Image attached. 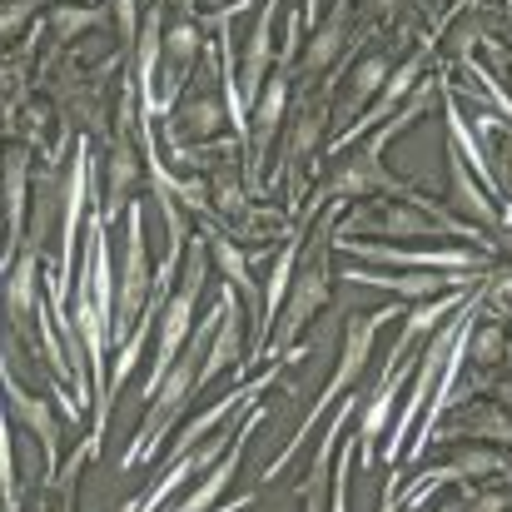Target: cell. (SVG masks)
Here are the masks:
<instances>
[{
	"label": "cell",
	"mask_w": 512,
	"mask_h": 512,
	"mask_svg": "<svg viewBox=\"0 0 512 512\" xmlns=\"http://www.w3.org/2000/svg\"><path fill=\"white\" fill-rule=\"evenodd\" d=\"M135 174H140V165H135V150H130V140H125V135H115V165H110V204H105V219H115V214L125 209Z\"/></svg>",
	"instance_id": "cell-21"
},
{
	"label": "cell",
	"mask_w": 512,
	"mask_h": 512,
	"mask_svg": "<svg viewBox=\"0 0 512 512\" xmlns=\"http://www.w3.org/2000/svg\"><path fill=\"white\" fill-rule=\"evenodd\" d=\"M85 194H90V155L85 145L75 150V165L65 179V234H60V274H55V309H65V289H70V269H75V229H80V209H85Z\"/></svg>",
	"instance_id": "cell-6"
},
{
	"label": "cell",
	"mask_w": 512,
	"mask_h": 512,
	"mask_svg": "<svg viewBox=\"0 0 512 512\" xmlns=\"http://www.w3.org/2000/svg\"><path fill=\"white\" fill-rule=\"evenodd\" d=\"M329 194H339V199H373V194H403V199H413V184L408 179H393V174L383 170V145L378 140H368L353 160H343L334 179H329Z\"/></svg>",
	"instance_id": "cell-5"
},
{
	"label": "cell",
	"mask_w": 512,
	"mask_h": 512,
	"mask_svg": "<svg viewBox=\"0 0 512 512\" xmlns=\"http://www.w3.org/2000/svg\"><path fill=\"white\" fill-rule=\"evenodd\" d=\"M448 184H453V204L473 219V224H483V229H498V209L488 204V194L468 179V165H463V155H448Z\"/></svg>",
	"instance_id": "cell-17"
},
{
	"label": "cell",
	"mask_w": 512,
	"mask_h": 512,
	"mask_svg": "<svg viewBox=\"0 0 512 512\" xmlns=\"http://www.w3.org/2000/svg\"><path fill=\"white\" fill-rule=\"evenodd\" d=\"M319 15V0H304V20H314Z\"/></svg>",
	"instance_id": "cell-28"
},
{
	"label": "cell",
	"mask_w": 512,
	"mask_h": 512,
	"mask_svg": "<svg viewBox=\"0 0 512 512\" xmlns=\"http://www.w3.org/2000/svg\"><path fill=\"white\" fill-rule=\"evenodd\" d=\"M393 314H398V309H373V314H363V319H353V324L343 329V358H339V368H334V378H329V388H324V398L314 403V413L304 418V433H294V443L284 448V458H279V463H269V473H264V478L284 473V463H289V458H294V453L309 443V433H314V418H319V413H324V408L339 398L343 388H348V383L363 373V363H368V348H373V334H378L383 324H393Z\"/></svg>",
	"instance_id": "cell-2"
},
{
	"label": "cell",
	"mask_w": 512,
	"mask_h": 512,
	"mask_svg": "<svg viewBox=\"0 0 512 512\" xmlns=\"http://www.w3.org/2000/svg\"><path fill=\"white\" fill-rule=\"evenodd\" d=\"M35 259H40V249L25 244L20 259H15V269H10V279H5V314L15 319V329H25V339H35V334H30V314H40V299H35Z\"/></svg>",
	"instance_id": "cell-12"
},
{
	"label": "cell",
	"mask_w": 512,
	"mask_h": 512,
	"mask_svg": "<svg viewBox=\"0 0 512 512\" xmlns=\"http://www.w3.org/2000/svg\"><path fill=\"white\" fill-rule=\"evenodd\" d=\"M329 304V259H324V244L309 254V264L294 274V289H289V299H284V319H279V329H274V339H269V348H279V343L299 339L304 334V324L319 314Z\"/></svg>",
	"instance_id": "cell-4"
},
{
	"label": "cell",
	"mask_w": 512,
	"mask_h": 512,
	"mask_svg": "<svg viewBox=\"0 0 512 512\" xmlns=\"http://www.w3.org/2000/svg\"><path fill=\"white\" fill-rule=\"evenodd\" d=\"M259 423H264V413H249V418L239 423V433H234L229 453H224V458H219V463L204 473V483H199V488H194V493L179 503V512H209V503H214V498L229 488V478L239 473V458H244V448H249V438H254V428H259Z\"/></svg>",
	"instance_id": "cell-9"
},
{
	"label": "cell",
	"mask_w": 512,
	"mask_h": 512,
	"mask_svg": "<svg viewBox=\"0 0 512 512\" xmlns=\"http://www.w3.org/2000/svg\"><path fill=\"white\" fill-rule=\"evenodd\" d=\"M234 433H239V428H229V433H219V438H209V443H199V448L179 453V458L170 463V473H165V478H160V483H155V488H150L145 498H135V503H130L125 512H155V508H160V503H165V498L174 493V488H184V483H189V478H194L199 468H214V463H219V458L229 453Z\"/></svg>",
	"instance_id": "cell-7"
},
{
	"label": "cell",
	"mask_w": 512,
	"mask_h": 512,
	"mask_svg": "<svg viewBox=\"0 0 512 512\" xmlns=\"http://www.w3.org/2000/svg\"><path fill=\"white\" fill-rule=\"evenodd\" d=\"M443 512H468V508H463V503H453V508H443Z\"/></svg>",
	"instance_id": "cell-29"
},
{
	"label": "cell",
	"mask_w": 512,
	"mask_h": 512,
	"mask_svg": "<svg viewBox=\"0 0 512 512\" xmlns=\"http://www.w3.org/2000/svg\"><path fill=\"white\" fill-rule=\"evenodd\" d=\"M418 70H423V55H413L408 65H398V70L388 75V85H383V100H378V105H373V110H368L363 120H353V130H348V135H339V140H334V150H343V145H348L353 135H363L368 125H378V120L388 115V105H393L398 95H408V90H413V80H418Z\"/></svg>",
	"instance_id": "cell-18"
},
{
	"label": "cell",
	"mask_w": 512,
	"mask_h": 512,
	"mask_svg": "<svg viewBox=\"0 0 512 512\" xmlns=\"http://www.w3.org/2000/svg\"><path fill=\"white\" fill-rule=\"evenodd\" d=\"M115 5H120V30L135 35V0H115Z\"/></svg>",
	"instance_id": "cell-27"
},
{
	"label": "cell",
	"mask_w": 512,
	"mask_h": 512,
	"mask_svg": "<svg viewBox=\"0 0 512 512\" xmlns=\"http://www.w3.org/2000/svg\"><path fill=\"white\" fill-rule=\"evenodd\" d=\"M458 433L493 438V443H512V418L503 408H493V403H468V408H458V418H453L443 433H433V438H458ZM433 438H428V443H433Z\"/></svg>",
	"instance_id": "cell-13"
},
{
	"label": "cell",
	"mask_w": 512,
	"mask_h": 512,
	"mask_svg": "<svg viewBox=\"0 0 512 512\" xmlns=\"http://www.w3.org/2000/svg\"><path fill=\"white\" fill-rule=\"evenodd\" d=\"M204 274H209V259H204V244L194 239V249L184 254V274H179V289L170 294V304H165V314H160V353H155V368H150V378H145V403H150V393H155V388L165 383L170 363L179 358V348H184L189 329H194V304H199Z\"/></svg>",
	"instance_id": "cell-1"
},
{
	"label": "cell",
	"mask_w": 512,
	"mask_h": 512,
	"mask_svg": "<svg viewBox=\"0 0 512 512\" xmlns=\"http://www.w3.org/2000/svg\"><path fill=\"white\" fill-rule=\"evenodd\" d=\"M348 279H358V284H373V289H388V294H403V299H418V304H428L433 294H458V289H468L478 274H463V269H448V274H378V269H353Z\"/></svg>",
	"instance_id": "cell-8"
},
{
	"label": "cell",
	"mask_w": 512,
	"mask_h": 512,
	"mask_svg": "<svg viewBox=\"0 0 512 512\" xmlns=\"http://www.w3.org/2000/svg\"><path fill=\"white\" fill-rule=\"evenodd\" d=\"M100 20H105V10H55V30L60 35H80V30H90Z\"/></svg>",
	"instance_id": "cell-25"
},
{
	"label": "cell",
	"mask_w": 512,
	"mask_h": 512,
	"mask_svg": "<svg viewBox=\"0 0 512 512\" xmlns=\"http://www.w3.org/2000/svg\"><path fill=\"white\" fill-rule=\"evenodd\" d=\"M25 174H30V160H25V150L15 145V150H5V209H10V244L20 239V224H25Z\"/></svg>",
	"instance_id": "cell-20"
},
{
	"label": "cell",
	"mask_w": 512,
	"mask_h": 512,
	"mask_svg": "<svg viewBox=\"0 0 512 512\" xmlns=\"http://www.w3.org/2000/svg\"><path fill=\"white\" fill-rule=\"evenodd\" d=\"M224 130V105H219V95H189L184 105H179V115H174V140H209V135H219Z\"/></svg>",
	"instance_id": "cell-14"
},
{
	"label": "cell",
	"mask_w": 512,
	"mask_h": 512,
	"mask_svg": "<svg viewBox=\"0 0 512 512\" xmlns=\"http://www.w3.org/2000/svg\"><path fill=\"white\" fill-rule=\"evenodd\" d=\"M150 304V254H145V214L140 204L125 219V274H120V299H115V339H130V324Z\"/></svg>",
	"instance_id": "cell-3"
},
{
	"label": "cell",
	"mask_w": 512,
	"mask_h": 512,
	"mask_svg": "<svg viewBox=\"0 0 512 512\" xmlns=\"http://www.w3.org/2000/svg\"><path fill=\"white\" fill-rule=\"evenodd\" d=\"M274 10H279V0H264L259 25H254V35H249V55H244V95H259V90H264L269 50H274Z\"/></svg>",
	"instance_id": "cell-16"
},
{
	"label": "cell",
	"mask_w": 512,
	"mask_h": 512,
	"mask_svg": "<svg viewBox=\"0 0 512 512\" xmlns=\"http://www.w3.org/2000/svg\"><path fill=\"white\" fill-rule=\"evenodd\" d=\"M343 20H348V0H339V5H334V15L309 35L304 60H299V70H304V75H324V70L334 65V55L343 50Z\"/></svg>",
	"instance_id": "cell-15"
},
{
	"label": "cell",
	"mask_w": 512,
	"mask_h": 512,
	"mask_svg": "<svg viewBox=\"0 0 512 512\" xmlns=\"http://www.w3.org/2000/svg\"><path fill=\"white\" fill-rule=\"evenodd\" d=\"M214 254H219V264L229 269V279H234L239 289H249V274H244V254H234V244H229V239H214Z\"/></svg>",
	"instance_id": "cell-26"
},
{
	"label": "cell",
	"mask_w": 512,
	"mask_h": 512,
	"mask_svg": "<svg viewBox=\"0 0 512 512\" xmlns=\"http://www.w3.org/2000/svg\"><path fill=\"white\" fill-rule=\"evenodd\" d=\"M199 45H204V35H199L194 20H179V25H170V35H165V50H170L174 70H184L189 60H199Z\"/></svg>",
	"instance_id": "cell-24"
},
{
	"label": "cell",
	"mask_w": 512,
	"mask_h": 512,
	"mask_svg": "<svg viewBox=\"0 0 512 512\" xmlns=\"http://www.w3.org/2000/svg\"><path fill=\"white\" fill-rule=\"evenodd\" d=\"M468 353H473L483 368H498L503 353H508V329H503V324H478V329L468 334Z\"/></svg>",
	"instance_id": "cell-23"
},
{
	"label": "cell",
	"mask_w": 512,
	"mask_h": 512,
	"mask_svg": "<svg viewBox=\"0 0 512 512\" xmlns=\"http://www.w3.org/2000/svg\"><path fill=\"white\" fill-rule=\"evenodd\" d=\"M284 105H289V75H274V85H264L259 90V105H254V155L269 150L274 125L284 120Z\"/></svg>",
	"instance_id": "cell-19"
},
{
	"label": "cell",
	"mask_w": 512,
	"mask_h": 512,
	"mask_svg": "<svg viewBox=\"0 0 512 512\" xmlns=\"http://www.w3.org/2000/svg\"><path fill=\"white\" fill-rule=\"evenodd\" d=\"M0 388H5V398H10V413L40 438V448H45V463L55 468V458H60V428H55V418H50V408L30 393V388H20L10 373H0Z\"/></svg>",
	"instance_id": "cell-11"
},
{
	"label": "cell",
	"mask_w": 512,
	"mask_h": 512,
	"mask_svg": "<svg viewBox=\"0 0 512 512\" xmlns=\"http://www.w3.org/2000/svg\"><path fill=\"white\" fill-rule=\"evenodd\" d=\"M378 85H388V55H368V60H358V70H353V80H348V110H358Z\"/></svg>",
	"instance_id": "cell-22"
},
{
	"label": "cell",
	"mask_w": 512,
	"mask_h": 512,
	"mask_svg": "<svg viewBox=\"0 0 512 512\" xmlns=\"http://www.w3.org/2000/svg\"><path fill=\"white\" fill-rule=\"evenodd\" d=\"M508 473H512L508 453H498V448H463L448 468H433V473L413 488V498H423V493L438 488V483H458V478H508Z\"/></svg>",
	"instance_id": "cell-10"
}]
</instances>
